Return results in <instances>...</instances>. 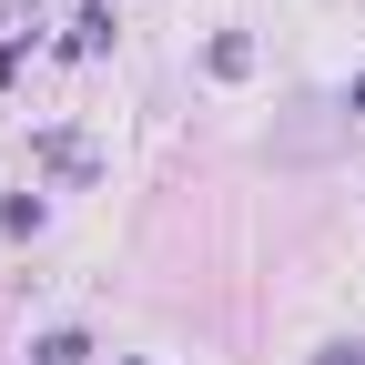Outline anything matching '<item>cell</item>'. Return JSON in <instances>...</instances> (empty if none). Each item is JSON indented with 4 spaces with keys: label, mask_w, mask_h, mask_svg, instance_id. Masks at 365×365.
Masks as SVG:
<instances>
[{
    "label": "cell",
    "mask_w": 365,
    "mask_h": 365,
    "mask_svg": "<svg viewBox=\"0 0 365 365\" xmlns=\"http://www.w3.org/2000/svg\"><path fill=\"white\" fill-rule=\"evenodd\" d=\"M345 112H355V122H365V71H355V91H345Z\"/></svg>",
    "instance_id": "5b68a950"
},
{
    "label": "cell",
    "mask_w": 365,
    "mask_h": 365,
    "mask_svg": "<svg viewBox=\"0 0 365 365\" xmlns=\"http://www.w3.org/2000/svg\"><path fill=\"white\" fill-rule=\"evenodd\" d=\"M244 71H254V41L223 31V41H213V81H244Z\"/></svg>",
    "instance_id": "6da1fadb"
},
{
    "label": "cell",
    "mask_w": 365,
    "mask_h": 365,
    "mask_svg": "<svg viewBox=\"0 0 365 365\" xmlns=\"http://www.w3.org/2000/svg\"><path fill=\"white\" fill-rule=\"evenodd\" d=\"M314 365H365V345H345V335H335V345H314Z\"/></svg>",
    "instance_id": "277c9868"
},
{
    "label": "cell",
    "mask_w": 365,
    "mask_h": 365,
    "mask_svg": "<svg viewBox=\"0 0 365 365\" xmlns=\"http://www.w3.org/2000/svg\"><path fill=\"white\" fill-rule=\"evenodd\" d=\"M41 213H51L41 193H11V203H0V234H41Z\"/></svg>",
    "instance_id": "7a4b0ae2"
},
{
    "label": "cell",
    "mask_w": 365,
    "mask_h": 365,
    "mask_svg": "<svg viewBox=\"0 0 365 365\" xmlns=\"http://www.w3.org/2000/svg\"><path fill=\"white\" fill-rule=\"evenodd\" d=\"M132 365H153V355H132Z\"/></svg>",
    "instance_id": "8992f818"
},
{
    "label": "cell",
    "mask_w": 365,
    "mask_h": 365,
    "mask_svg": "<svg viewBox=\"0 0 365 365\" xmlns=\"http://www.w3.org/2000/svg\"><path fill=\"white\" fill-rule=\"evenodd\" d=\"M31 355H41V365H81V355H91V335H71V325H61V335H41Z\"/></svg>",
    "instance_id": "3957f363"
}]
</instances>
